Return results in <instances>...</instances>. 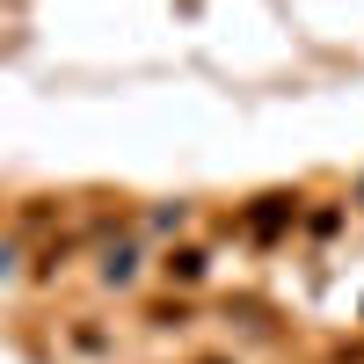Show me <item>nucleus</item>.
I'll use <instances>...</instances> for the list:
<instances>
[{"instance_id":"nucleus-2","label":"nucleus","mask_w":364,"mask_h":364,"mask_svg":"<svg viewBox=\"0 0 364 364\" xmlns=\"http://www.w3.org/2000/svg\"><path fill=\"white\" fill-rule=\"evenodd\" d=\"M168 277H182V284H197V277H204V255H197V248H182V255H168Z\"/></svg>"},{"instance_id":"nucleus-3","label":"nucleus","mask_w":364,"mask_h":364,"mask_svg":"<svg viewBox=\"0 0 364 364\" xmlns=\"http://www.w3.org/2000/svg\"><path fill=\"white\" fill-rule=\"evenodd\" d=\"M204 364H226V357H204Z\"/></svg>"},{"instance_id":"nucleus-1","label":"nucleus","mask_w":364,"mask_h":364,"mask_svg":"<svg viewBox=\"0 0 364 364\" xmlns=\"http://www.w3.org/2000/svg\"><path fill=\"white\" fill-rule=\"evenodd\" d=\"M291 211H299V204H291L284 190H277V197H255V204H248V233H255V240H277V233L291 226Z\"/></svg>"}]
</instances>
